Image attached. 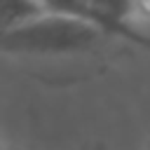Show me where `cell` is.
<instances>
[{"mask_svg": "<svg viewBox=\"0 0 150 150\" xmlns=\"http://www.w3.org/2000/svg\"><path fill=\"white\" fill-rule=\"evenodd\" d=\"M108 38L87 19L66 12L54 0L42 2L40 12L23 23L0 33L2 54L28 56H59L89 52L96 42Z\"/></svg>", "mask_w": 150, "mask_h": 150, "instance_id": "6da1fadb", "label": "cell"}]
</instances>
